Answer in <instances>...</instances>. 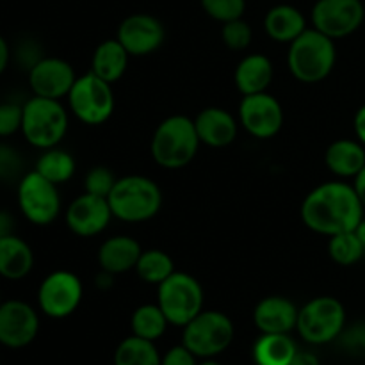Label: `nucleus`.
Listing matches in <instances>:
<instances>
[{
    "instance_id": "1",
    "label": "nucleus",
    "mask_w": 365,
    "mask_h": 365,
    "mask_svg": "<svg viewBox=\"0 0 365 365\" xmlns=\"http://www.w3.org/2000/svg\"><path fill=\"white\" fill-rule=\"evenodd\" d=\"M364 212L365 209L353 184L342 180L317 185L302 203L305 227L327 237L355 230L364 220Z\"/></svg>"
},
{
    "instance_id": "2",
    "label": "nucleus",
    "mask_w": 365,
    "mask_h": 365,
    "mask_svg": "<svg viewBox=\"0 0 365 365\" xmlns=\"http://www.w3.org/2000/svg\"><path fill=\"white\" fill-rule=\"evenodd\" d=\"M337 61L335 39L317 29H307L289 45L287 66L292 77L303 84L323 82L334 71Z\"/></svg>"
},
{
    "instance_id": "3",
    "label": "nucleus",
    "mask_w": 365,
    "mask_h": 365,
    "mask_svg": "<svg viewBox=\"0 0 365 365\" xmlns=\"http://www.w3.org/2000/svg\"><path fill=\"white\" fill-rule=\"evenodd\" d=\"M200 138L195 120L182 114H173L160 121L153 132L150 152L153 160L164 170H180L196 157L200 148Z\"/></svg>"
},
{
    "instance_id": "4",
    "label": "nucleus",
    "mask_w": 365,
    "mask_h": 365,
    "mask_svg": "<svg viewBox=\"0 0 365 365\" xmlns=\"http://www.w3.org/2000/svg\"><path fill=\"white\" fill-rule=\"evenodd\" d=\"M113 216L125 223H145L155 217L163 207L160 187L148 177L127 175L118 178L107 196Z\"/></svg>"
},
{
    "instance_id": "5",
    "label": "nucleus",
    "mask_w": 365,
    "mask_h": 365,
    "mask_svg": "<svg viewBox=\"0 0 365 365\" xmlns=\"http://www.w3.org/2000/svg\"><path fill=\"white\" fill-rule=\"evenodd\" d=\"M68 110L61 100L32 96L24 103L21 134L34 148L48 150L59 146L68 132Z\"/></svg>"
},
{
    "instance_id": "6",
    "label": "nucleus",
    "mask_w": 365,
    "mask_h": 365,
    "mask_svg": "<svg viewBox=\"0 0 365 365\" xmlns=\"http://www.w3.org/2000/svg\"><path fill=\"white\" fill-rule=\"evenodd\" d=\"M346 328V309L334 296H317L299 309V337L314 346L328 344L341 337Z\"/></svg>"
},
{
    "instance_id": "7",
    "label": "nucleus",
    "mask_w": 365,
    "mask_h": 365,
    "mask_svg": "<svg viewBox=\"0 0 365 365\" xmlns=\"http://www.w3.org/2000/svg\"><path fill=\"white\" fill-rule=\"evenodd\" d=\"M235 328L230 317L220 310H202L184 327L182 344L198 359H214L230 348Z\"/></svg>"
},
{
    "instance_id": "8",
    "label": "nucleus",
    "mask_w": 365,
    "mask_h": 365,
    "mask_svg": "<svg viewBox=\"0 0 365 365\" xmlns=\"http://www.w3.org/2000/svg\"><path fill=\"white\" fill-rule=\"evenodd\" d=\"M203 289L195 277L175 271L157 285V305L163 309L170 324L184 328L203 310Z\"/></svg>"
},
{
    "instance_id": "9",
    "label": "nucleus",
    "mask_w": 365,
    "mask_h": 365,
    "mask_svg": "<svg viewBox=\"0 0 365 365\" xmlns=\"http://www.w3.org/2000/svg\"><path fill=\"white\" fill-rule=\"evenodd\" d=\"M66 98L73 116L91 127L106 123L114 113L113 84L93 71L77 77Z\"/></svg>"
},
{
    "instance_id": "10",
    "label": "nucleus",
    "mask_w": 365,
    "mask_h": 365,
    "mask_svg": "<svg viewBox=\"0 0 365 365\" xmlns=\"http://www.w3.org/2000/svg\"><path fill=\"white\" fill-rule=\"evenodd\" d=\"M18 207L29 223L48 227L61 214L59 189L38 171H29L18 182Z\"/></svg>"
},
{
    "instance_id": "11",
    "label": "nucleus",
    "mask_w": 365,
    "mask_h": 365,
    "mask_svg": "<svg viewBox=\"0 0 365 365\" xmlns=\"http://www.w3.org/2000/svg\"><path fill=\"white\" fill-rule=\"evenodd\" d=\"M84 296L81 278L66 269H57L45 277L38 289V305L45 316L64 319L78 309Z\"/></svg>"
},
{
    "instance_id": "12",
    "label": "nucleus",
    "mask_w": 365,
    "mask_h": 365,
    "mask_svg": "<svg viewBox=\"0 0 365 365\" xmlns=\"http://www.w3.org/2000/svg\"><path fill=\"white\" fill-rule=\"evenodd\" d=\"M362 0H317L312 7V25L331 39H342L364 24Z\"/></svg>"
},
{
    "instance_id": "13",
    "label": "nucleus",
    "mask_w": 365,
    "mask_h": 365,
    "mask_svg": "<svg viewBox=\"0 0 365 365\" xmlns=\"http://www.w3.org/2000/svg\"><path fill=\"white\" fill-rule=\"evenodd\" d=\"M239 120L250 135L257 139H269L284 127V109L267 91L246 95L239 103Z\"/></svg>"
},
{
    "instance_id": "14",
    "label": "nucleus",
    "mask_w": 365,
    "mask_h": 365,
    "mask_svg": "<svg viewBox=\"0 0 365 365\" xmlns=\"http://www.w3.org/2000/svg\"><path fill=\"white\" fill-rule=\"evenodd\" d=\"M39 331V316L29 303L7 299L0 305V344L20 349L31 344Z\"/></svg>"
},
{
    "instance_id": "15",
    "label": "nucleus",
    "mask_w": 365,
    "mask_h": 365,
    "mask_svg": "<svg viewBox=\"0 0 365 365\" xmlns=\"http://www.w3.org/2000/svg\"><path fill=\"white\" fill-rule=\"evenodd\" d=\"M166 38L164 25L159 18L146 13H135L125 18L118 27L116 39L125 46L128 56H150L160 48Z\"/></svg>"
},
{
    "instance_id": "16",
    "label": "nucleus",
    "mask_w": 365,
    "mask_h": 365,
    "mask_svg": "<svg viewBox=\"0 0 365 365\" xmlns=\"http://www.w3.org/2000/svg\"><path fill=\"white\" fill-rule=\"evenodd\" d=\"M77 75L73 66L61 57H41L29 70V86L36 96L63 100L70 95Z\"/></svg>"
},
{
    "instance_id": "17",
    "label": "nucleus",
    "mask_w": 365,
    "mask_h": 365,
    "mask_svg": "<svg viewBox=\"0 0 365 365\" xmlns=\"http://www.w3.org/2000/svg\"><path fill=\"white\" fill-rule=\"evenodd\" d=\"M113 217L107 198L89 192L77 196L66 209L68 228L78 237H95L102 234L109 227Z\"/></svg>"
},
{
    "instance_id": "18",
    "label": "nucleus",
    "mask_w": 365,
    "mask_h": 365,
    "mask_svg": "<svg viewBox=\"0 0 365 365\" xmlns=\"http://www.w3.org/2000/svg\"><path fill=\"white\" fill-rule=\"evenodd\" d=\"M299 309L285 296H267L257 303L253 323L260 334H291L298 324Z\"/></svg>"
},
{
    "instance_id": "19",
    "label": "nucleus",
    "mask_w": 365,
    "mask_h": 365,
    "mask_svg": "<svg viewBox=\"0 0 365 365\" xmlns=\"http://www.w3.org/2000/svg\"><path fill=\"white\" fill-rule=\"evenodd\" d=\"M195 127L202 145L210 148H225L237 138L239 125L228 110L221 107H207L195 118Z\"/></svg>"
},
{
    "instance_id": "20",
    "label": "nucleus",
    "mask_w": 365,
    "mask_h": 365,
    "mask_svg": "<svg viewBox=\"0 0 365 365\" xmlns=\"http://www.w3.org/2000/svg\"><path fill=\"white\" fill-rule=\"evenodd\" d=\"M143 248L134 237L114 235L102 242L98 250V264L103 271L110 274H123L135 269Z\"/></svg>"
},
{
    "instance_id": "21",
    "label": "nucleus",
    "mask_w": 365,
    "mask_h": 365,
    "mask_svg": "<svg viewBox=\"0 0 365 365\" xmlns=\"http://www.w3.org/2000/svg\"><path fill=\"white\" fill-rule=\"evenodd\" d=\"M273 63L264 53H250L239 61L234 71L235 88L242 96L266 93L273 82Z\"/></svg>"
},
{
    "instance_id": "22",
    "label": "nucleus",
    "mask_w": 365,
    "mask_h": 365,
    "mask_svg": "<svg viewBox=\"0 0 365 365\" xmlns=\"http://www.w3.org/2000/svg\"><path fill=\"white\" fill-rule=\"evenodd\" d=\"M307 18L298 7L291 4H278L271 7L264 16V31L273 41L289 43L307 31Z\"/></svg>"
},
{
    "instance_id": "23",
    "label": "nucleus",
    "mask_w": 365,
    "mask_h": 365,
    "mask_svg": "<svg viewBox=\"0 0 365 365\" xmlns=\"http://www.w3.org/2000/svg\"><path fill=\"white\" fill-rule=\"evenodd\" d=\"M327 168L339 178H355L365 166V146L359 139H337L324 153Z\"/></svg>"
},
{
    "instance_id": "24",
    "label": "nucleus",
    "mask_w": 365,
    "mask_h": 365,
    "mask_svg": "<svg viewBox=\"0 0 365 365\" xmlns=\"http://www.w3.org/2000/svg\"><path fill=\"white\" fill-rule=\"evenodd\" d=\"M34 267V252L16 234L0 237V277L16 282Z\"/></svg>"
},
{
    "instance_id": "25",
    "label": "nucleus",
    "mask_w": 365,
    "mask_h": 365,
    "mask_svg": "<svg viewBox=\"0 0 365 365\" xmlns=\"http://www.w3.org/2000/svg\"><path fill=\"white\" fill-rule=\"evenodd\" d=\"M128 59L130 56L118 39H106L93 52L91 71L109 84H114L127 71Z\"/></svg>"
},
{
    "instance_id": "26",
    "label": "nucleus",
    "mask_w": 365,
    "mask_h": 365,
    "mask_svg": "<svg viewBox=\"0 0 365 365\" xmlns=\"http://www.w3.org/2000/svg\"><path fill=\"white\" fill-rule=\"evenodd\" d=\"M298 346L289 334H260L253 344V360L257 365H291Z\"/></svg>"
},
{
    "instance_id": "27",
    "label": "nucleus",
    "mask_w": 365,
    "mask_h": 365,
    "mask_svg": "<svg viewBox=\"0 0 365 365\" xmlns=\"http://www.w3.org/2000/svg\"><path fill=\"white\" fill-rule=\"evenodd\" d=\"M36 171L46 178V180L53 182L56 185L66 184L70 178H73L77 164H75L73 155L66 150L53 146V148L43 150L39 159L36 160Z\"/></svg>"
},
{
    "instance_id": "28",
    "label": "nucleus",
    "mask_w": 365,
    "mask_h": 365,
    "mask_svg": "<svg viewBox=\"0 0 365 365\" xmlns=\"http://www.w3.org/2000/svg\"><path fill=\"white\" fill-rule=\"evenodd\" d=\"M168 324L170 321L157 303H146V305L138 307L130 319L132 335L152 342L159 341L166 334Z\"/></svg>"
},
{
    "instance_id": "29",
    "label": "nucleus",
    "mask_w": 365,
    "mask_h": 365,
    "mask_svg": "<svg viewBox=\"0 0 365 365\" xmlns=\"http://www.w3.org/2000/svg\"><path fill=\"white\" fill-rule=\"evenodd\" d=\"M160 360L155 342L135 335L123 339L114 351V365H160Z\"/></svg>"
},
{
    "instance_id": "30",
    "label": "nucleus",
    "mask_w": 365,
    "mask_h": 365,
    "mask_svg": "<svg viewBox=\"0 0 365 365\" xmlns=\"http://www.w3.org/2000/svg\"><path fill=\"white\" fill-rule=\"evenodd\" d=\"M134 271L146 284L160 285L175 273V262L163 250H143Z\"/></svg>"
},
{
    "instance_id": "31",
    "label": "nucleus",
    "mask_w": 365,
    "mask_h": 365,
    "mask_svg": "<svg viewBox=\"0 0 365 365\" xmlns=\"http://www.w3.org/2000/svg\"><path fill=\"white\" fill-rule=\"evenodd\" d=\"M328 253L331 260L339 266H355L365 253V246L362 245L355 232H342V234L331 235L328 241Z\"/></svg>"
},
{
    "instance_id": "32",
    "label": "nucleus",
    "mask_w": 365,
    "mask_h": 365,
    "mask_svg": "<svg viewBox=\"0 0 365 365\" xmlns=\"http://www.w3.org/2000/svg\"><path fill=\"white\" fill-rule=\"evenodd\" d=\"M221 39H223V43L230 50L242 52V50H246L252 45L253 31L248 21L237 18V20L223 24V27H221Z\"/></svg>"
},
{
    "instance_id": "33",
    "label": "nucleus",
    "mask_w": 365,
    "mask_h": 365,
    "mask_svg": "<svg viewBox=\"0 0 365 365\" xmlns=\"http://www.w3.org/2000/svg\"><path fill=\"white\" fill-rule=\"evenodd\" d=\"M207 16L220 24L242 18L246 11V0H200Z\"/></svg>"
},
{
    "instance_id": "34",
    "label": "nucleus",
    "mask_w": 365,
    "mask_h": 365,
    "mask_svg": "<svg viewBox=\"0 0 365 365\" xmlns=\"http://www.w3.org/2000/svg\"><path fill=\"white\" fill-rule=\"evenodd\" d=\"M116 175L106 166H95L88 171L84 180V192L107 198L116 184Z\"/></svg>"
},
{
    "instance_id": "35",
    "label": "nucleus",
    "mask_w": 365,
    "mask_h": 365,
    "mask_svg": "<svg viewBox=\"0 0 365 365\" xmlns=\"http://www.w3.org/2000/svg\"><path fill=\"white\" fill-rule=\"evenodd\" d=\"M24 120V106L16 102L0 103V138H11L16 132H21Z\"/></svg>"
},
{
    "instance_id": "36",
    "label": "nucleus",
    "mask_w": 365,
    "mask_h": 365,
    "mask_svg": "<svg viewBox=\"0 0 365 365\" xmlns=\"http://www.w3.org/2000/svg\"><path fill=\"white\" fill-rule=\"evenodd\" d=\"M21 168H24V160L18 150L6 143H0V182H11L18 178Z\"/></svg>"
},
{
    "instance_id": "37",
    "label": "nucleus",
    "mask_w": 365,
    "mask_h": 365,
    "mask_svg": "<svg viewBox=\"0 0 365 365\" xmlns=\"http://www.w3.org/2000/svg\"><path fill=\"white\" fill-rule=\"evenodd\" d=\"M337 341H341L342 348L348 349L349 353L365 355V323H356L348 330L344 328Z\"/></svg>"
},
{
    "instance_id": "38",
    "label": "nucleus",
    "mask_w": 365,
    "mask_h": 365,
    "mask_svg": "<svg viewBox=\"0 0 365 365\" xmlns=\"http://www.w3.org/2000/svg\"><path fill=\"white\" fill-rule=\"evenodd\" d=\"M196 359H198V356H196L195 353H191L184 344H180L171 348L170 351L163 356L160 365H198Z\"/></svg>"
},
{
    "instance_id": "39",
    "label": "nucleus",
    "mask_w": 365,
    "mask_h": 365,
    "mask_svg": "<svg viewBox=\"0 0 365 365\" xmlns=\"http://www.w3.org/2000/svg\"><path fill=\"white\" fill-rule=\"evenodd\" d=\"M14 234V217L9 210L0 209V237Z\"/></svg>"
},
{
    "instance_id": "40",
    "label": "nucleus",
    "mask_w": 365,
    "mask_h": 365,
    "mask_svg": "<svg viewBox=\"0 0 365 365\" xmlns=\"http://www.w3.org/2000/svg\"><path fill=\"white\" fill-rule=\"evenodd\" d=\"M353 128H355L356 139L365 146V103L356 110L355 120H353Z\"/></svg>"
},
{
    "instance_id": "41",
    "label": "nucleus",
    "mask_w": 365,
    "mask_h": 365,
    "mask_svg": "<svg viewBox=\"0 0 365 365\" xmlns=\"http://www.w3.org/2000/svg\"><path fill=\"white\" fill-rule=\"evenodd\" d=\"M11 57H13V52H11L9 43L0 34V75H4V71L7 70V66L11 63Z\"/></svg>"
},
{
    "instance_id": "42",
    "label": "nucleus",
    "mask_w": 365,
    "mask_h": 365,
    "mask_svg": "<svg viewBox=\"0 0 365 365\" xmlns=\"http://www.w3.org/2000/svg\"><path fill=\"white\" fill-rule=\"evenodd\" d=\"M291 365H321L319 359H317V355H314V353L310 351H299L294 355V359H292Z\"/></svg>"
},
{
    "instance_id": "43",
    "label": "nucleus",
    "mask_w": 365,
    "mask_h": 365,
    "mask_svg": "<svg viewBox=\"0 0 365 365\" xmlns=\"http://www.w3.org/2000/svg\"><path fill=\"white\" fill-rule=\"evenodd\" d=\"M353 187H355L356 195H359L360 202H362V205L365 209V166H364V170L360 171L355 178H353Z\"/></svg>"
},
{
    "instance_id": "44",
    "label": "nucleus",
    "mask_w": 365,
    "mask_h": 365,
    "mask_svg": "<svg viewBox=\"0 0 365 365\" xmlns=\"http://www.w3.org/2000/svg\"><path fill=\"white\" fill-rule=\"evenodd\" d=\"M353 232H355L356 237H359L360 241H362V245L365 246V216H364V220L356 225V228Z\"/></svg>"
},
{
    "instance_id": "45",
    "label": "nucleus",
    "mask_w": 365,
    "mask_h": 365,
    "mask_svg": "<svg viewBox=\"0 0 365 365\" xmlns=\"http://www.w3.org/2000/svg\"><path fill=\"white\" fill-rule=\"evenodd\" d=\"M198 365H221V364L216 362V360H212V359H203L202 362H198Z\"/></svg>"
},
{
    "instance_id": "46",
    "label": "nucleus",
    "mask_w": 365,
    "mask_h": 365,
    "mask_svg": "<svg viewBox=\"0 0 365 365\" xmlns=\"http://www.w3.org/2000/svg\"><path fill=\"white\" fill-rule=\"evenodd\" d=\"M4 303V299H2V292H0V305H2Z\"/></svg>"
}]
</instances>
